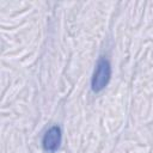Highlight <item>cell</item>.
Here are the masks:
<instances>
[{"label":"cell","mask_w":153,"mask_h":153,"mask_svg":"<svg viewBox=\"0 0 153 153\" xmlns=\"http://www.w3.org/2000/svg\"><path fill=\"white\" fill-rule=\"evenodd\" d=\"M111 78V66L108 59L100 57L96 65L92 79H91V88L93 92H100L106 87Z\"/></svg>","instance_id":"cell-1"},{"label":"cell","mask_w":153,"mask_h":153,"mask_svg":"<svg viewBox=\"0 0 153 153\" xmlns=\"http://www.w3.org/2000/svg\"><path fill=\"white\" fill-rule=\"evenodd\" d=\"M62 141V133L59 126H53L45 130L42 137V146L45 152L54 153L60 148Z\"/></svg>","instance_id":"cell-2"}]
</instances>
